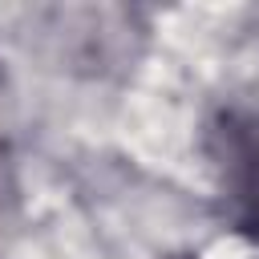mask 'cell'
Instances as JSON below:
<instances>
[{
  "label": "cell",
  "mask_w": 259,
  "mask_h": 259,
  "mask_svg": "<svg viewBox=\"0 0 259 259\" xmlns=\"http://www.w3.org/2000/svg\"><path fill=\"white\" fill-rule=\"evenodd\" d=\"M206 158L227 223L259 243V105H223L206 125Z\"/></svg>",
  "instance_id": "1"
}]
</instances>
